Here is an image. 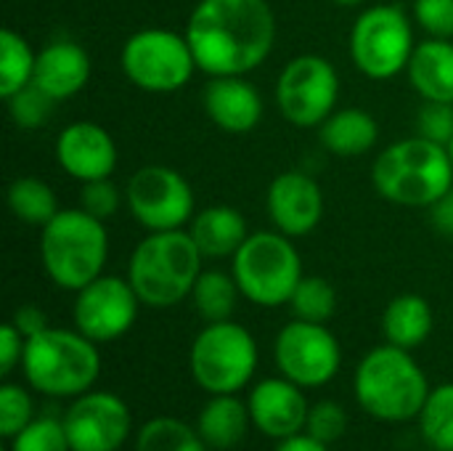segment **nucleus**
<instances>
[{
  "label": "nucleus",
  "mask_w": 453,
  "mask_h": 451,
  "mask_svg": "<svg viewBox=\"0 0 453 451\" xmlns=\"http://www.w3.org/2000/svg\"><path fill=\"white\" fill-rule=\"evenodd\" d=\"M340 98V74L334 64L316 53L295 56L276 80V104L287 122L297 128H319Z\"/></svg>",
  "instance_id": "nucleus-11"
},
{
  "label": "nucleus",
  "mask_w": 453,
  "mask_h": 451,
  "mask_svg": "<svg viewBox=\"0 0 453 451\" xmlns=\"http://www.w3.org/2000/svg\"><path fill=\"white\" fill-rule=\"evenodd\" d=\"M427 451H438V449H427Z\"/></svg>",
  "instance_id": "nucleus-45"
},
{
  "label": "nucleus",
  "mask_w": 453,
  "mask_h": 451,
  "mask_svg": "<svg viewBox=\"0 0 453 451\" xmlns=\"http://www.w3.org/2000/svg\"><path fill=\"white\" fill-rule=\"evenodd\" d=\"M433 332V308L417 292L395 295L382 314V335L390 346L414 351Z\"/></svg>",
  "instance_id": "nucleus-25"
},
{
  "label": "nucleus",
  "mask_w": 453,
  "mask_h": 451,
  "mask_svg": "<svg viewBox=\"0 0 453 451\" xmlns=\"http://www.w3.org/2000/svg\"><path fill=\"white\" fill-rule=\"evenodd\" d=\"M8 207L27 226H45L58 215V199L53 189L35 175H21L8 186Z\"/></svg>",
  "instance_id": "nucleus-26"
},
{
  "label": "nucleus",
  "mask_w": 453,
  "mask_h": 451,
  "mask_svg": "<svg viewBox=\"0 0 453 451\" xmlns=\"http://www.w3.org/2000/svg\"><path fill=\"white\" fill-rule=\"evenodd\" d=\"M5 104H8V114H11V120L21 128V130H37V128H42L48 120H50V114H53V98L50 96H45L37 85H27V88H21L19 93H13L11 98H5Z\"/></svg>",
  "instance_id": "nucleus-33"
},
{
  "label": "nucleus",
  "mask_w": 453,
  "mask_h": 451,
  "mask_svg": "<svg viewBox=\"0 0 453 451\" xmlns=\"http://www.w3.org/2000/svg\"><path fill=\"white\" fill-rule=\"evenodd\" d=\"M21 369L32 391L50 399H77L101 375L98 343L80 330L48 327L27 340Z\"/></svg>",
  "instance_id": "nucleus-5"
},
{
  "label": "nucleus",
  "mask_w": 453,
  "mask_h": 451,
  "mask_svg": "<svg viewBox=\"0 0 453 451\" xmlns=\"http://www.w3.org/2000/svg\"><path fill=\"white\" fill-rule=\"evenodd\" d=\"M430 218L438 234L453 239V186L430 207Z\"/></svg>",
  "instance_id": "nucleus-41"
},
{
  "label": "nucleus",
  "mask_w": 453,
  "mask_h": 451,
  "mask_svg": "<svg viewBox=\"0 0 453 451\" xmlns=\"http://www.w3.org/2000/svg\"><path fill=\"white\" fill-rule=\"evenodd\" d=\"M35 61L37 53L32 51L27 37L5 27L0 32V96L3 98H11L13 93H19L32 82Z\"/></svg>",
  "instance_id": "nucleus-28"
},
{
  "label": "nucleus",
  "mask_w": 453,
  "mask_h": 451,
  "mask_svg": "<svg viewBox=\"0 0 453 451\" xmlns=\"http://www.w3.org/2000/svg\"><path fill=\"white\" fill-rule=\"evenodd\" d=\"M303 391L305 388L287 380L284 375L281 377H265V380L255 383V388L247 396L252 425L263 436L276 439V441L305 433L311 404H308Z\"/></svg>",
  "instance_id": "nucleus-17"
},
{
  "label": "nucleus",
  "mask_w": 453,
  "mask_h": 451,
  "mask_svg": "<svg viewBox=\"0 0 453 451\" xmlns=\"http://www.w3.org/2000/svg\"><path fill=\"white\" fill-rule=\"evenodd\" d=\"M188 234L204 258L220 260V258H234L239 253V247L250 237V229H247L244 215L236 207L212 205V207L199 210L191 218Z\"/></svg>",
  "instance_id": "nucleus-22"
},
{
  "label": "nucleus",
  "mask_w": 453,
  "mask_h": 451,
  "mask_svg": "<svg viewBox=\"0 0 453 451\" xmlns=\"http://www.w3.org/2000/svg\"><path fill=\"white\" fill-rule=\"evenodd\" d=\"M11 324L29 340V338H35V335H40L42 330H48L50 324H48V316L42 314V308H37V306H19L16 311H13V316H11Z\"/></svg>",
  "instance_id": "nucleus-40"
},
{
  "label": "nucleus",
  "mask_w": 453,
  "mask_h": 451,
  "mask_svg": "<svg viewBox=\"0 0 453 451\" xmlns=\"http://www.w3.org/2000/svg\"><path fill=\"white\" fill-rule=\"evenodd\" d=\"M319 138L329 154L350 159V157H361L377 146L380 125L369 112H364L358 106L334 109L319 125Z\"/></svg>",
  "instance_id": "nucleus-23"
},
{
  "label": "nucleus",
  "mask_w": 453,
  "mask_h": 451,
  "mask_svg": "<svg viewBox=\"0 0 453 451\" xmlns=\"http://www.w3.org/2000/svg\"><path fill=\"white\" fill-rule=\"evenodd\" d=\"M125 77L146 93H175L194 77L196 58L186 35L170 29H141L130 35L119 53Z\"/></svg>",
  "instance_id": "nucleus-10"
},
{
  "label": "nucleus",
  "mask_w": 453,
  "mask_h": 451,
  "mask_svg": "<svg viewBox=\"0 0 453 451\" xmlns=\"http://www.w3.org/2000/svg\"><path fill=\"white\" fill-rule=\"evenodd\" d=\"M125 197L130 215L149 234L178 231L196 215L191 183L183 173L167 165H146L135 170L127 181Z\"/></svg>",
  "instance_id": "nucleus-12"
},
{
  "label": "nucleus",
  "mask_w": 453,
  "mask_h": 451,
  "mask_svg": "<svg viewBox=\"0 0 453 451\" xmlns=\"http://www.w3.org/2000/svg\"><path fill=\"white\" fill-rule=\"evenodd\" d=\"M273 451H329V447L321 444V441H316V439L308 436V433H297V436H292V439L279 441Z\"/></svg>",
  "instance_id": "nucleus-42"
},
{
  "label": "nucleus",
  "mask_w": 453,
  "mask_h": 451,
  "mask_svg": "<svg viewBox=\"0 0 453 451\" xmlns=\"http://www.w3.org/2000/svg\"><path fill=\"white\" fill-rule=\"evenodd\" d=\"M186 40L207 77H247L276 45V13L268 0H199Z\"/></svg>",
  "instance_id": "nucleus-1"
},
{
  "label": "nucleus",
  "mask_w": 453,
  "mask_h": 451,
  "mask_svg": "<svg viewBox=\"0 0 453 451\" xmlns=\"http://www.w3.org/2000/svg\"><path fill=\"white\" fill-rule=\"evenodd\" d=\"M332 3H337V5H342V8H356V5H361L364 0H332Z\"/></svg>",
  "instance_id": "nucleus-43"
},
{
  "label": "nucleus",
  "mask_w": 453,
  "mask_h": 451,
  "mask_svg": "<svg viewBox=\"0 0 453 451\" xmlns=\"http://www.w3.org/2000/svg\"><path fill=\"white\" fill-rule=\"evenodd\" d=\"M64 431L72 451H119L130 439L133 412L117 393L88 391L69 404Z\"/></svg>",
  "instance_id": "nucleus-15"
},
{
  "label": "nucleus",
  "mask_w": 453,
  "mask_h": 451,
  "mask_svg": "<svg viewBox=\"0 0 453 451\" xmlns=\"http://www.w3.org/2000/svg\"><path fill=\"white\" fill-rule=\"evenodd\" d=\"M24 346H27V338L11 322L3 324L0 330V375L3 377H8L16 367H21Z\"/></svg>",
  "instance_id": "nucleus-39"
},
{
  "label": "nucleus",
  "mask_w": 453,
  "mask_h": 451,
  "mask_svg": "<svg viewBox=\"0 0 453 451\" xmlns=\"http://www.w3.org/2000/svg\"><path fill=\"white\" fill-rule=\"evenodd\" d=\"M414 19L430 37L453 40V0H414Z\"/></svg>",
  "instance_id": "nucleus-38"
},
{
  "label": "nucleus",
  "mask_w": 453,
  "mask_h": 451,
  "mask_svg": "<svg viewBox=\"0 0 453 451\" xmlns=\"http://www.w3.org/2000/svg\"><path fill=\"white\" fill-rule=\"evenodd\" d=\"M141 306L143 303L127 279L101 274L80 292H74V330H80L93 343H114L133 330Z\"/></svg>",
  "instance_id": "nucleus-14"
},
{
  "label": "nucleus",
  "mask_w": 453,
  "mask_h": 451,
  "mask_svg": "<svg viewBox=\"0 0 453 451\" xmlns=\"http://www.w3.org/2000/svg\"><path fill=\"white\" fill-rule=\"evenodd\" d=\"M109 258L106 223L85 213L82 207L58 210V215L42 226L40 260L48 279L58 290L80 292L85 284L104 274Z\"/></svg>",
  "instance_id": "nucleus-6"
},
{
  "label": "nucleus",
  "mask_w": 453,
  "mask_h": 451,
  "mask_svg": "<svg viewBox=\"0 0 453 451\" xmlns=\"http://www.w3.org/2000/svg\"><path fill=\"white\" fill-rule=\"evenodd\" d=\"M417 136L449 146L453 138V104L425 101L417 114Z\"/></svg>",
  "instance_id": "nucleus-37"
},
{
  "label": "nucleus",
  "mask_w": 453,
  "mask_h": 451,
  "mask_svg": "<svg viewBox=\"0 0 453 451\" xmlns=\"http://www.w3.org/2000/svg\"><path fill=\"white\" fill-rule=\"evenodd\" d=\"M295 319L326 324L337 311V290L324 276H303L289 298Z\"/></svg>",
  "instance_id": "nucleus-31"
},
{
  "label": "nucleus",
  "mask_w": 453,
  "mask_h": 451,
  "mask_svg": "<svg viewBox=\"0 0 453 451\" xmlns=\"http://www.w3.org/2000/svg\"><path fill=\"white\" fill-rule=\"evenodd\" d=\"M417 420L430 449L453 451V383L430 391Z\"/></svg>",
  "instance_id": "nucleus-30"
},
{
  "label": "nucleus",
  "mask_w": 453,
  "mask_h": 451,
  "mask_svg": "<svg viewBox=\"0 0 453 451\" xmlns=\"http://www.w3.org/2000/svg\"><path fill=\"white\" fill-rule=\"evenodd\" d=\"M135 451H210V447L188 423L178 417H154L138 431Z\"/></svg>",
  "instance_id": "nucleus-29"
},
{
  "label": "nucleus",
  "mask_w": 453,
  "mask_h": 451,
  "mask_svg": "<svg viewBox=\"0 0 453 451\" xmlns=\"http://www.w3.org/2000/svg\"><path fill=\"white\" fill-rule=\"evenodd\" d=\"M409 82L425 101L453 104V43L430 37L417 43L409 61Z\"/></svg>",
  "instance_id": "nucleus-21"
},
{
  "label": "nucleus",
  "mask_w": 453,
  "mask_h": 451,
  "mask_svg": "<svg viewBox=\"0 0 453 451\" xmlns=\"http://www.w3.org/2000/svg\"><path fill=\"white\" fill-rule=\"evenodd\" d=\"M35 420V404L32 396L13 383H3L0 385V436L3 439H13L16 433H21L29 423Z\"/></svg>",
  "instance_id": "nucleus-34"
},
{
  "label": "nucleus",
  "mask_w": 453,
  "mask_h": 451,
  "mask_svg": "<svg viewBox=\"0 0 453 451\" xmlns=\"http://www.w3.org/2000/svg\"><path fill=\"white\" fill-rule=\"evenodd\" d=\"M449 154H451V162H453V138H451V144H449Z\"/></svg>",
  "instance_id": "nucleus-44"
},
{
  "label": "nucleus",
  "mask_w": 453,
  "mask_h": 451,
  "mask_svg": "<svg viewBox=\"0 0 453 451\" xmlns=\"http://www.w3.org/2000/svg\"><path fill=\"white\" fill-rule=\"evenodd\" d=\"M90 80V56L74 40H53L37 51L32 85H37L53 101L77 96Z\"/></svg>",
  "instance_id": "nucleus-20"
},
{
  "label": "nucleus",
  "mask_w": 453,
  "mask_h": 451,
  "mask_svg": "<svg viewBox=\"0 0 453 451\" xmlns=\"http://www.w3.org/2000/svg\"><path fill=\"white\" fill-rule=\"evenodd\" d=\"M348 431V415L340 404L334 401H319L311 407L308 412V423H305V433L313 436L316 441L332 447L337 444Z\"/></svg>",
  "instance_id": "nucleus-35"
},
{
  "label": "nucleus",
  "mask_w": 453,
  "mask_h": 451,
  "mask_svg": "<svg viewBox=\"0 0 453 451\" xmlns=\"http://www.w3.org/2000/svg\"><path fill=\"white\" fill-rule=\"evenodd\" d=\"M257 343L236 322H210L191 343L188 369L194 383L210 396L244 391L257 369Z\"/></svg>",
  "instance_id": "nucleus-8"
},
{
  "label": "nucleus",
  "mask_w": 453,
  "mask_h": 451,
  "mask_svg": "<svg viewBox=\"0 0 453 451\" xmlns=\"http://www.w3.org/2000/svg\"><path fill=\"white\" fill-rule=\"evenodd\" d=\"M265 210L276 231L300 239L321 223L324 191L313 175L303 170H284L265 191Z\"/></svg>",
  "instance_id": "nucleus-16"
},
{
  "label": "nucleus",
  "mask_w": 453,
  "mask_h": 451,
  "mask_svg": "<svg viewBox=\"0 0 453 451\" xmlns=\"http://www.w3.org/2000/svg\"><path fill=\"white\" fill-rule=\"evenodd\" d=\"M231 260V274L239 284L242 298L260 308L289 306L292 292L305 276L292 237L276 229L250 234Z\"/></svg>",
  "instance_id": "nucleus-7"
},
{
  "label": "nucleus",
  "mask_w": 453,
  "mask_h": 451,
  "mask_svg": "<svg viewBox=\"0 0 453 451\" xmlns=\"http://www.w3.org/2000/svg\"><path fill=\"white\" fill-rule=\"evenodd\" d=\"M119 202H122V194H119V189L109 178L85 181L80 186V207L85 213H90L93 218L104 221V223L117 215Z\"/></svg>",
  "instance_id": "nucleus-36"
},
{
  "label": "nucleus",
  "mask_w": 453,
  "mask_h": 451,
  "mask_svg": "<svg viewBox=\"0 0 453 451\" xmlns=\"http://www.w3.org/2000/svg\"><path fill=\"white\" fill-rule=\"evenodd\" d=\"M56 162L74 181L109 178L117 167V144L98 122H69L56 138Z\"/></svg>",
  "instance_id": "nucleus-18"
},
{
  "label": "nucleus",
  "mask_w": 453,
  "mask_h": 451,
  "mask_svg": "<svg viewBox=\"0 0 453 451\" xmlns=\"http://www.w3.org/2000/svg\"><path fill=\"white\" fill-rule=\"evenodd\" d=\"M414 48L417 43L411 21L403 13V8L393 3L361 11L348 40L353 66L364 77L377 82L393 80L401 72H406Z\"/></svg>",
  "instance_id": "nucleus-9"
},
{
  "label": "nucleus",
  "mask_w": 453,
  "mask_h": 451,
  "mask_svg": "<svg viewBox=\"0 0 453 451\" xmlns=\"http://www.w3.org/2000/svg\"><path fill=\"white\" fill-rule=\"evenodd\" d=\"M430 391V380L417 359L406 348L390 343L372 348L353 375L358 407L380 423L417 420Z\"/></svg>",
  "instance_id": "nucleus-2"
},
{
  "label": "nucleus",
  "mask_w": 453,
  "mask_h": 451,
  "mask_svg": "<svg viewBox=\"0 0 453 451\" xmlns=\"http://www.w3.org/2000/svg\"><path fill=\"white\" fill-rule=\"evenodd\" d=\"M204 255L188 231H154L143 237L127 263V282L149 308L183 303L199 279Z\"/></svg>",
  "instance_id": "nucleus-4"
},
{
  "label": "nucleus",
  "mask_w": 453,
  "mask_h": 451,
  "mask_svg": "<svg viewBox=\"0 0 453 451\" xmlns=\"http://www.w3.org/2000/svg\"><path fill=\"white\" fill-rule=\"evenodd\" d=\"M5 451H72L64 420L56 417H35L21 433L8 441Z\"/></svg>",
  "instance_id": "nucleus-32"
},
{
  "label": "nucleus",
  "mask_w": 453,
  "mask_h": 451,
  "mask_svg": "<svg viewBox=\"0 0 453 451\" xmlns=\"http://www.w3.org/2000/svg\"><path fill=\"white\" fill-rule=\"evenodd\" d=\"M202 104L207 117L234 136H244L263 120V98L257 88L244 77H210Z\"/></svg>",
  "instance_id": "nucleus-19"
},
{
  "label": "nucleus",
  "mask_w": 453,
  "mask_h": 451,
  "mask_svg": "<svg viewBox=\"0 0 453 451\" xmlns=\"http://www.w3.org/2000/svg\"><path fill=\"white\" fill-rule=\"evenodd\" d=\"M252 425L247 401L236 399V393L228 396H210V401L202 407L196 417V431L204 439L210 449L226 451L239 447L247 439V431Z\"/></svg>",
  "instance_id": "nucleus-24"
},
{
  "label": "nucleus",
  "mask_w": 453,
  "mask_h": 451,
  "mask_svg": "<svg viewBox=\"0 0 453 451\" xmlns=\"http://www.w3.org/2000/svg\"><path fill=\"white\" fill-rule=\"evenodd\" d=\"M374 191L401 207H433L453 186L449 146L422 136L385 146L372 165Z\"/></svg>",
  "instance_id": "nucleus-3"
},
{
  "label": "nucleus",
  "mask_w": 453,
  "mask_h": 451,
  "mask_svg": "<svg viewBox=\"0 0 453 451\" xmlns=\"http://www.w3.org/2000/svg\"><path fill=\"white\" fill-rule=\"evenodd\" d=\"M239 284L234 279V274L226 271H202L191 300L199 311V316L210 324V322H228L236 311V300H239Z\"/></svg>",
  "instance_id": "nucleus-27"
},
{
  "label": "nucleus",
  "mask_w": 453,
  "mask_h": 451,
  "mask_svg": "<svg viewBox=\"0 0 453 451\" xmlns=\"http://www.w3.org/2000/svg\"><path fill=\"white\" fill-rule=\"evenodd\" d=\"M273 359L279 372L300 388H324L342 367V348L326 324L295 319L279 330Z\"/></svg>",
  "instance_id": "nucleus-13"
}]
</instances>
